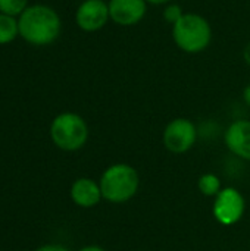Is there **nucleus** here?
I'll return each mask as SVG.
<instances>
[{"label":"nucleus","mask_w":250,"mask_h":251,"mask_svg":"<svg viewBox=\"0 0 250 251\" xmlns=\"http://www.w3.org/2000/svg\"><path fill=\"white\" fill-rule=\"evenodd\" d=\"M19 34L34 46H47L60 34V18L49 6L34 4L27 7L18 22Z\"/></svg>","instance_id":"obj_1"},{"label":"nucleus","mask_w":250,"mask_h":251,"mask_svg":"<svg viewBox=\"0 0 250 251\" xmlns=\"http://www.w3.org/2000/svg\"><path fill=\"white\" fill-rule=\"evenodd\" d=\"M171 37L178 50L186 54H199L205 51L214 38L211 22L197 12H186L171 26Z\"/></svg>","instance_id":"obj_2"},{"label":"nucleus","mask_w":250,"mask_h":251,"mask_svg":"<svg viewBox=\"0 0 250 251\" xmlns=\"http://www.w3.org/2000/svg\"><path fill=\"white\" fill-rule=\"evenodd\" d=\"M102 197L109 203L121 204L131 200L140 185L137 171L127 163H116L109 166L99 181Z\"/></svg>","instance_id":"obj_3"},{"label":"nucleus","mask_w":250,"mask_h":251,"mask_svg":"<svg viewBox=\"0 0 250 251\" xmlns=\"http://www.w3.org/2000/svg\"><path fill=\"white\" fill-rule=\"evenodd\" d=\"M50 137L56 147L65 151L80 150L88 138L85 121L72 112L57 115L50 125Z\"/></svg>","instance_id":"obj_4"},{"label":"nucleus","mask_w":250,"mask_h":251,"mask_svg":"<svg viewBox=\"0 0 250 251\" xmlns=\"http://www.w3.org/2000/svg\"><path fill=\"white\" fill-rule=\"evenodd\" d=\"M197 140V128L187 118H175L164 129L162 141L167 150L175 154L189 151Z\"/></svg>","instance_id":"obj_5"},{"label":"nucleus","mask_w":250,"mask_h":251,"mask_svg":"<svg viewBox=\"0 0 250 251\" xmlns=\"http://www.w3.org/2000/svg\"><path fill=\"white\" fill-rule=\"evenodd\" d=\"M245 209H246V203L243 196L236 188L227 187L222 188L220 194L215 197L212 210L215 219L220 224L225 226H231L243 218Z\"/></svg>","instance_id":"obj_6"},{"label":"nucleus","mask_w":250,"mask_h":251,"mask_svg":"<svg viewBox=\"0 0 250 251\" xmlns=\"http://www.w3.org/2000/svg\"><path fill=\"white\" fill-rule=\"evenodd\" d=\"M111 22L118 26H136L147 15L149 4L146 0H108Z\"/></svg>","instance_id":"obj_7"},{"label":"nucleus","mask_w":250,"mask_h":251,"mask_svg":"<svg viewBox=\"0 0 250 251\" xmlns=\"http://www.w3.org/2000/svg\"><path fill=\"white\" fill-rule=\"evenodd\" d=\"M75 22L80 29L85 32H96L111 22L108 1L106 0H84L77 12Z\"/></svg>","instance_id":"obj_8"},{"label":"nucleus","mask_w":250,"mask_h":251,"mask_svg":"<svg viewBox=\"0 0 250 251\" xmlns=\"http://www.w3.org/2000/svg\"><path fill=\"white\" fill-rule=\"evenodd\" d=\"M224 141L227 149L237 157L250 162V121L237 119L225 131Z\"/></svg>","instance_id":"obj_9"},{"label":"nucleus","mask_w":250,"mask_h":251,"mask_svg":"<svg viewBox=\"0 0 250 251\" xmlns=\"http://www.w3.org/2000/svg\"><path fill=\"white\" fill-rule=\"evenodd\" d=\"M71 199L77 206L88 209L99 204L103 197L99 182L91 178H78L71 187Z\"/></svg>","instance_id":"obj_10"},{"label":"nucleus","mask_w":250,"mask_h":251,"mask_svg":"<svg viewBox=\"0 0 250 251\" xmlns=\"http://www.w3.org/2000/svg\"><path fill=\"white\" fill-rule=\"evenodd\" d=\"M197 187H199V191L206 196V197H217L220 194V191L222 190L221 187V179L214 175V174H205L199 178V182H197Z\"/></svg>","instance_id":"obj_11"},{"label":"nucleus","mask_w":250,"mask_h":251,"mask_svg":"<svg viewBox=\"0 0 250 251\" xmlns=\"http://www.w3.org/2000/svg\"><path fill=\"white\" fill-rule=\"evenodd\" d=\"M19 32L18 22L13 19V16L0 13V44L10 43Z\"/></svg>","instance_id":"obj_12"},{"label":"nucleus","mask_w":250,"mask_h":251,"mask_svg":"<svg viewBox=\"0 0 250 251\" xmlns=\"http://www.w3.org/2000/svg\"><path fill=\"white\" fill-rule=\"evenodd\" d=\"M184 13L186 12L183 10L181 4H178L175 1H171V3H168V4L164 6V9H162V19L172 26L178 19H181V16Z\"/></svg>","instance_id":"obj_13"},{"label":"nucleus","mask_w":250,"mask_h":251,"mask_svg":"<svg viewBox=\"0 0 250 251\" xmlns=\"http://www.w3.org/2000/svg\"><path fill=\"white\" fill-rule=\"evenodd\" d=\"M27 0H0V12L9 16L19 15L25 10Z\"/></svg>","instance_id":"obj_14"},{"label":"nucleus","mask_w":250,"mask_h":251,"mask_svg":"<svg viewBox=\"0 0 250 251\" xmlns=\"http://www.w3.org/2000/svg\"><path fill=\"white\" fill-rule=\"evenodd\" d=\"M35 251H69L66 247L63 246H59V244H47V246H43L40 249H37Z\"/></svg>","instance_id":"obj_15"},{"label":"nucleus","mask_w":250,"mask_h":251,"mask_svg":"<svg viewBox=\"0 0 250 251\" xmlns=\"http://www.w3.org/2000/svg\"><path fill=\"white\" fill-rule=\"evenodd\" d=\"M242 97H243V101H245V104L250 107V84H248L245 88H243V94H242Z\"/></svg>","instance_id":"obj_16"},{"label":"nucleus","mask_w":250,"mask_h":251,"mask_svg":"<svg viewBox=\"0 0 250 251\" xmlns=\"http://www.w3.org/2000/svg\"><path fill=\"white\" fill-rule=\"evenodd\" d=\"M243 60L248 66H250V41L246 43V46L243 49Z\"/></svg>","instance_id":"obj_17"},{"label":"nucleus","mask_w":250,"mask_h":251,"mask_svg":"<svg viewBox=\"0 0 250 251\" xmlns=\"http://www.w3.org/2000/svg\"><path fill=\"white\" fill-rule=\"evenodd\" d=\"M147 1V4H152V6H165V4H168V3H171V1H174V0H146Z\"/></svg>","instance_id":"obj_18"},{"label":"nucleus","mask_w":250,"mask_h":251,"mask_svg":"<svg viewBox=\"0 0 250 251\" xmlns=\"http://www.w3.org/2000/svg\"><path fill=\"white\" fill-rule=\"evenodd\" d=\"M80 251H106V250H105V249H102V247H99V246H87V247L81 249Z\"/></svg>","instance_id":"obj_19"}]
</instances>
